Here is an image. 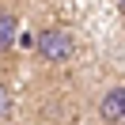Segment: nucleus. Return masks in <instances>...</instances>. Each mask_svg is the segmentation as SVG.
<instances>
[{
    "mask_svg": "<svg viewBox=\"0 0 125 125\" xmlns=\"http://www.w3.org/2000/svg\"><path fill=\"white\" fill-rule=\"evenodd\" d=\"M34 49H38L42 61L49 64H68L76 57V38H72L64 27H42L38 38H34Z\"/></svg>",
    "mask_w": 125,
    "mask_h": 125,
    "instance_id": "1",
    "label": "nucleus"
},
{
    "mask_svg": "<svg viewBox=\"0 0 125 125\" xmlns=\"http://www.w3.org/2000/svg\"><path fill=\"white\" fill-rule=\"evenodd\" d=\"M99 114H102V121H110V125H125V83H114V87L102 91Z\"/></svg>",
    "mask_w": 125,
    "mask_h": 125,
    "instance_id": "2",
    "label": "nucleus"
},
{
    "mask_svg": "<svg viewBox=\"0 0 125 125\" xmlns=\"http://www.w3.org/2000/svg\"><path fill=\"white\" fill-rule=\"evenodd\" d=\"M15 38H19V19L0 8V53H8V49L15 46Z\"/></svg>",
    "mask_w": 125,
    "mask_h": 125,
    "instance_id": "3",
    "label": "nucleus"
},
{
    "mask_svg": "<svg viewBox=\"0 0 125 125\" xmlns=\"http://www.w3.org/2000/svg\"><path fill=\"white\" fill-rule=\"evenodd\" d=\"M8 114H11V91H8L4 83H0V121H4Z\"/></svg>",
    "mask_w": 125,
    "mask_h": 125,
    "instance_id": "4",
    "label": "nucleus"
},
{
    "mask_svg": "<svg viewBox=\"0 0 125 125\" xmlns=\"http://www.w3.org/2000/svg\"><path fill=\"white\" fill-rule=\"evenodd\" d=\"M114 8H117V11H121V15H125V0H114Z\"/></svg>",
    "mask_w": 125,
    "mask_h": 125,
    "instance_id": "5",
    "label": "nucleus"
}]
</instances>
